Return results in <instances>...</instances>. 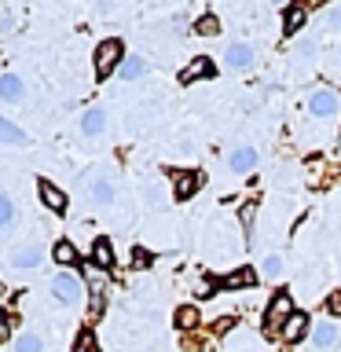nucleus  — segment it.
<instances>
[{"label": "nucleus", "mask_w": 341, "mask_h": 352, "mask_svg": "<svg viewBox=\"0 0 341 352\" xmlns=\"http://www.w3.org/2000/svg\"><path fill=\"white\" fill-rule=\"evenodd\" d=\"M121 63H125V44H121L118 37H110L96 48V74L99 77H110Z\"/></svg>", "instance_id": "f257e3e1"}, {"label": "nucleus", "mask_w": 341, "mask_h": 352, "mask_svg": "<svg viewBox=\"0 0 341 352\" xmlns=\"http://www.w3.org/2000/svg\"><path fill=\"white\" fill-rule=\"evenodd\" d=\"M52 297L59 305H77L81 301V279L70 272H55V279H52Z\"/></svg>", "instance_id": "f03ea898"}, {"label": "nucleus", "mask_w": 341, "mask_h": 352, "mask_svg": "<svg viewBox=\"0 0 341 352\" xmlns=\"http://www.w3.org/2000/svg\"><path fill=\"white\" fill-rule=\"evenodd\" d=\"M85 275H88V297H92V319H99L107 305V279L99 268H85Z\"/></svg>", "instance_id": "7ed1b4c3"}, {"label": "nucleus", "mask_w": 341, "mask_h": 352, "mask_svg": "<svg viewBox=\"0 0 341 352\" xmlns=\"http://www.w3.org/2000/svg\"><path fill=\"white\" fill-rule=\"evenodd\" d=\"M294 316V305H290V294H279L275 301L268 305V312H264V323H268V330L275 334V330H283V323Z\"/></svg>", "instance_id": "20e7f679"}, {"label": "nucleus", "mask_w": 341, "mask_h": 352, "mask_svg": "<svg viewBox=\"0 0 341 352\" xmlns=\"http://www.w3.org/2000/svg\"><path fill=\"white\" fill-rule=\"evenodd\" d=\"M37 191H41V206L44 209H52V213H66V206H70V198H66V191H63V187H55L52 180H41V187H37Z\"/></svg>", "instance_id": "39448f33"}, {"label": "nucleus", "mask_w": 341, "mask_h": 352, "mask_svg": "<svg viewBox=\"0 0 341 352\" xmlns=\"http://www.w3.org/2000/svg\"><path fill=\"white\" fill-rule=\"evenodd\" d=\"M92 268H99V272L114 268V246H110V239H96V246H92Z\"/></svg>", "instance_id": "423d86ee"}, {"label": "nucleus", "mask_w": 341, "mask_h": 352, "mask_svg": "<svg viewBox=\"0 0 341 352\" xmlns=\"http://www.w3.org/2000/svg\"><path fill=\"white\" fill-rule=\"evenodd\" d=\"M11 264H15L19 272H30L41 264V246H19L15 253H11Z\"/></svg>", "instance_id": "0eeeda50"}, {"label": "nucleus", "mask_w": 341, "mask_h": 352, "mask_svg": "<svg viewBox=\"0 0 341 352\" xmlns=\"http://www.w3.org/2000/svg\"><path fill=\"white\" fill-rule=\"evenodd\" d=\"M22 96H26V88L15 74H0V99H8V103H22Z\"/></svg>", "instance_id": "6e6552de"}, {"label": "nucleus", "mask_w": 341, "mask_h": 352, "mask_svg": "<svg viewBox=\"0 0 341 352\" xmlns=\"http://www.w3.org/2000/svg\"><path fill=\"white\" fill-rule=\"evenodd\" d=\"M308 110H312V114H334L338 110V92H330V88L316 92L312 99H308Z\"/></svg>", "instance_id": "1a4fd4ad"}, {"label": "nucleus", "mask_w": 341, "mask_h": 352, "mask_svg": "<svg viewBox=\"0 0 341 352\" xmlns=\"http://www.w3.org/2000/svg\"><path fill=\"white\" fill-rule=\"evenodd\" d=\"M52 261L59 264V268H70V264H77V246H74L70 239H59L52 246Z\"/></svg>", "instance_id": "9d476101"}, {"label": "nucleus", "mask_w": 341, "mask_h": 352, "mask_svg": "<svg viewBox=\"0 0 341 352\" xmlns=\"http://www.w3.org/2000/svg\"><path fill=\"white\" fill-rule=\"evenodd\" d=\"M305 330H308V316L294 312V316L283 323V341H290V345H294V341H301V338H305Z\"/></svg>", "instance_id": "9b49d317"}, {"label": "nucleus", "mask_w": 341, "mask_h": 352, "mask_svg": "<svg viewBox=\"0 0 341 352\" xmlns=\"http://www.w3.org/2000/svg\"><path fill=\"white\" fill-rule=\"evenodd\" d=\"M202 77H213V63H209V59H195L191 66H184V70H180V81L184 85L202 81Z\"/></svg>", "instance_id": "f8f14e48"}, {"label": "nucleus", "mask_w": 341, "mask_h": 352, "mask_svg": "<svg viewBox=\"0 0 341 352\" xmlns=\"http://www.w3.org/2000/svg\"><path fill=\"white\" fill-rule=\"evenodd\" d=\"M202 187V173H176V198H191Z\"/></svg>", "instance_id": "ddd939ff"}, {"label": "nucleus", "mask_w": 341, "mask_h": 352, "mask_svg": "<svg viewBox=\"0 0 341 352\" xmlns=\"http://www.w3.org/2000/svg\"><path fill=\"white\" fill-rule=\"evenodd\" d=\"M107 129V114H103V110H85V118H81V132H85V136H99V132H103Z\"/></svg>", "instance_id": "4468645a"}, {"label": "nucleus", "mask_w": 341, "mask_h": 352, "mask_svg": "<svg viewBox=\"0 0 341 352\" xmlns=\"http://www.w3.org/2000/svg\"><path fill=\"white\" fill-rule=\"evenodd\" d=\"M253 283H257V272H253V268H239V272H231V275H224V279H220V286H228V290L253 286Z\"/></svg>", "instance_id": "2eb2a0df"}, {"label": "nucleus", "mask_w": 341, "mask_h": 352, "mask_svg": "<svg viewBox=\"0 0 341 352\" xmlns=\"http://www.w3.org/2000/svg\"><path fill=\"white\" fill-rule=\"evenodd\" d=\"M15 352H44V338L37 330H22L15 338Z\"/></svg>", "instance_id": "dca6fc26"}, {"label": "nucleus", "mask_w": 341, "mask_h": 352, "mask_svg": "<svg viewBox=\"0 0 341 352\" xmlns=\"http://www.w3.org/2000/svg\"><path fill=\"white\" fill-rule=\"evenodd\" d=\"M312 341L319 349H334L338 345V327L334 323H319L316 330H312Z\"/></svg>", "instance_id": "f3484780"}, {"label": "nucleus", "mask_w": 341, "mask_h": 352, "mask_svg": "<svg viewBox=\"0 0 341 352\" xmlns=\"http://www.w3.org/2000/svg\"><path fill=\"white\" fill-rule=\"evenodd\" d=\"M0 143H8V147H19V143H26V132L19 125H11L8 118H0Z\"/></svg>", "instance_id": "a211bd4d"}, {"label": "nucleus", "mask_w": 341, "mask_h": 352, "mask_svg": "<svg viewBox=\"0 0 341 352\" xmlns=\"http://www.w3.org/2000/svg\"><path fill=\"white\" fill-rule=\"evenodd\" d=\"M253 165H257V151L253 147H239L235 154H231V169L246 173V169H253Z\"/></svg>", "instance_id": "6ab92c4d"}, {"label": "nucleus", "mask_w": 341, "mask_h": 352, "mask_svg": "<svg viewBox=\"0 0 341 352\" xmlns=\"http://www.w3.org/2000/svg\"><path fill=\"white\" fill-rule=\"evenodd\" d=\"M301 26H305V8H301V4L286 8V22H283V33H297Z\"/></svg>", "instance_id": "aec40b11"}, {"label": "nucleus", "mask_w": 341, "mask_h": 352, "mask_svg": "<svg viewBox=\"0 0 341 352\" xmlns=\"http://www.w3.org/2000/svg\"><path fill=\"white\" fill-rule=\"evenodd\" d=\"M250 59H253L250 44H231V48H228V63L231 66H250Z\"/></svg>", "instance_id": "412c9836"}, {"label": "nucleus", "mask_w": 341, "mask_h": 352, "mask_svg": "<svg viewBox=\"0 0 341 352\" xmlns=\"http://www.w3.org/2000/svg\"><path fill=\"white\" fill-rule=\"evenodd\" d=\"M176 327H180V330H195L198 327V308L195 305L176 308Z\"/></svg>", "instance_id": "4be33fe9"}, {"label": "nucleus", "mask_w": 341, "mask_h": 352, "mask_svg": "<svg viewBox=\"0 0 341 352\" xmlns=\"http://www.w3.org/2000/svg\"><path fill=\"white\" fill-rule=\"evenodd\" d=\"M92 202L96 206H110V202H114V187H110V180H96L92 184Z\"/></svg>", "instance_id": "5701e85b"}, {"label": "nucleus", "mask_w": 341, "mask_h": 352, "mask_svg": "<svg viewBox=\"0 0 341 352\" xmlns=\"http://www.w3.org/2000/svg\"><path fill=\"white\" fill-rule=\"evenodd\" d=\"M118 74L125 77V81H136V77H143V59H136V55H132V59H125L118 66Z\"/></svg>", "instance_id": "b1692460"}, {"label": "nucleus", "mask_w": 341, "mask_h": 352, "mask_svg": "<svg viewBox=\"0 0 341 352\" xmlns=\"http://www.w3.org/2000/svg\"><path fill=\"white\" fill-rule=\"evenodd\" d=\"M74 352H99V341H96L92 330H81V334H77V341H74Z\"/></svg>", "instance_id": "393cba45"}, {"label": "nucleus", "mask_w": 341, "mask_h": 352, "mask_svg": "<svg viewBox=\"0 0 341 352\" xmlns=\"http://www.w3.org/2000/svg\"><path fill=\"white\" fill-rule=\"evenodd\" d=\"M195 30L202 33V37H213V33H220V22H217V15H202L195 22Z\"/></svg>", "instance_id": "a878e982"}, {"label": "nucleus", "mask_w": 341, "mask_h": 352, "mask_svg": "<svg viewBox=\"0 0 341 352\" xmlns=\"http://www.w3.org/2000/svg\"><path fill=\"white\" fill-rule=\"evenodd\" d=\"M11 217H15V206H11V198H8V195H0V228L11 224Z\"/></svg>", "instance_id": "bb28decb"}, {"label": "nucleus", "mask_w": 341, "mask_h": 352, "mask_svg": "<svg viewBox=\"0 0 341 352\" xmlns=\"http://www.w3.org/2000/svg\"><path fill=\"white\" fill-rule=\"evenodd\" d=\"M264 275H268V279H279V275H283V257H268V261H264Z\"/></svg>", "instance_id": "cd10ccee"}, {"label": "nucleus", "mask_w": 341, "mask_h": 352, "mask_svg": "<svg viewBox=\"0 0 341 352\" xmlns=\"http://www.w3.org/2000/svg\"><path fill=\"white\" fill-rule=\"evenodd\" d=\"M132 268H151V253L143 250V246L132 250Z\"/></svg>", "instance_id": "c85d7f7f"}, {"label": "nucleus", "mask_w": 341, "mask_h": 352, "mask_svg": "<svg viewBox=\"0 0 341 352\" xmlns=\"http://www.w3.org/2000/svg\"><path fill=\"white\" fill-rule=\"evenodd\" d=\"M8 30H11V11H8V8H0V37H4Z\"/></svg>", "instance_id": "c756f323"}, {"label": "nucleus", "mask_w": 341, "mask_h": 352, "mask_svg": "<svg viewBox=\"0 0 341 352\" xmlns=\"http://www.w3.org/2000/svg\"><path fill=\"white\" fill-rule=\"evenodd\" d=\"M327 308H330L334 316H341V294H330V297H327Z\"/></svg>", "instance_id": "7c9ffc66"}, {"label": "nucleus", "mask_w": 341, "mask_h": 352, "mask_svg": "<svg viewBox=\"0 0 341 352\" xmlns=\"http://www.w3.org/2000/svg\"><path fill=\"white\" fill-rule=\"evenodd\" d=\"M297 55H301V59H312V55H316V44H312V41L301 44V52H297Z\"/></svg>", "instance_id": "2f4dec72"}, {"label": "nucleus", "mask_w": 341, "mask_h": 352, "mask_svg": "<svg viewBox=\"0 0 341 352\" xmlns=\"http://www.w3.org/2000/svg\"><path fill=\"white\" fill-rule=\"evenodd\" d=\"M327 19H330V26H341V8H330Z\"/></svg>", "instance_id": "473e14b6"}]
</instances>
